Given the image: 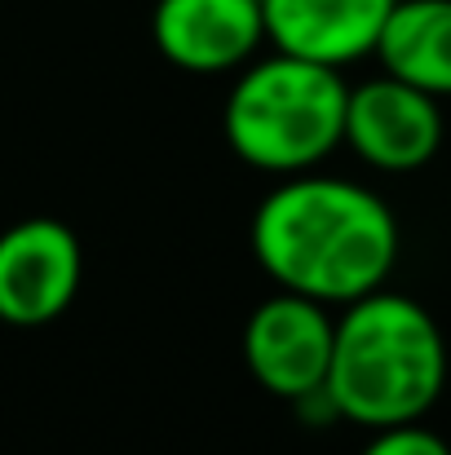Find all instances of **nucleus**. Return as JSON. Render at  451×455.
I'll list each match as a JSON object with an SVG mask.
<instances>
[{
  "mask_svg": "<svg viewBox=\"0 0 451 455\" xmlns=\"http://www.w3.org/2000/svg\"><path fill=\"white\" fill-rule=\"evenodd\" d=\"M253 257L284 288L323 305L376 292L399 257L394 212L345 177L288 172L253 212Z\"/></svg>",
  "mask_w": 451,
  "mask_h": 455,
  "instance_id": "nucleus-1",
  "label": "nucleus"
},
{
  "mask_svg": "<svg viewBox=\"0 0 451 455\" xmlns=\"http://www.w3.org/2000/svg\"><path fill=\"white\" fill-rule=\"evenodd\" d=\"M443 385L447 340L425 305L381 288L345 305L323 380L336 416L367 429L407 425L439 403Z\"/></svg>",
  "mask_w": 451,
  "mask_h": 455,
  "instance_id": "nucleus-2",
  "label": "nucleus"
},
{
  "mask_svg": "<svg viewBox=\"0 0 451 455\" xmlns=\"http://www.w3.org/2000/svg\"><path fill=\"white\" fill-rule=\"evenodd\" d=\"M345 80L336 67L275 53L253 62L226 98V142L262 172H305L345 142Z\"/></svg>",
  "mask_w": 451,
  "mask_h": 455,
  "instance_id": "nucleus-3",
  "label": "nucleus"
},
{
  "mask_svg": "<svg viewBox=\"0 0 451 455\" xmlns=\"http://www.w3.org/2000/svg\"><path fill=\"white\" fill-rule=\"evenodd\" d=\"M332 331L336 318L323 309V301L301 292H279L248 314L244 363L262 389L279 398H314L323 394L327 380Z\"/></svg>",
  "mask_w": 451,
  "mask_h": 455,
  "instance_id": "nucleus-4",
  "label": "nucleus"
},
{
  "mask_svg": "<svg viewBox=\"0 0 451 455\" xmlns=\"http://www.w3.org/2000/svg\"><path fill=\"white\" fill-rule=\"evenodd\" d=\"M85 252L71 226L53 217H27L0 235V318L13 327H40L67 314L80 292Z\"/></svg>",
  "mask_w": 451,
  "mask_h": 455,
  "instance_id": "nucleus-5",
  "label": "nucleus"
},
{
  "mask_svg": "<svg viewBox=\"0 0 451 455\" xmlns=\"http://www.w3.org/2000/svg\"><path fill=\"white\" fill-rule=\"evenodd\" d=\"M345 142L381 172H416L443 147L439 98L385 71L381 80L350 89Z\"/></svg>",
  "mask_w": 451,
  "mask_h": 455,
  "instance_id": "nucleus-6",
  "label": "nucleus"
},
{
  "mask_svg": "<svg viewBox=\"0 0 451 455\" xmlns=\"http://www.w3.org/2000/svg\"><path fill=\"white\" fill-rule=\"evenodd\" d=\"M155 49L195 76L244 67L266 40L262 0H159L150 18Z\"/></svg>",
  "mask_w": 451,
  "mask_h": 455,
  "instance_id": "nucleus-7",
  "label": "nucleus"
},
{
  "mask_svg": "<svg viewBox=\"0 0 451 455\" xmlns=\"http://www.w3.org/2000/svg\"><path fill=\"white\" fill-rule=\"evenodd\" d=\"M394 4L399 0H262V18L266 40L279 53L341 71L345 62L376 53Z\"/></svg>",
  "mask_w": 451,
  "mask_h": 455,
  "instance_id": "nucleus-8",
  "label": "nucleus"
},
{
  "mask_svg": "<svg viewBox=\"0 0 451 455\" xmlns=\"http://www.w3.org/2000/svg\"><path fill=\"white\" fill-rule=\"evenodd\" d=\"M376 58L390 76L451 98V0H399L381 27Z\"/></svg>",
  "mask_w": 451,
  "mask_h": 455,
  "instance_id": "nucleus-9",
  "label": "nucleus"
},
{
  "mask_svg": "<svg viewBox=\"0 0 451 455\" xmlns=\"http://www.w3.org/2000/svg\"><path fill=\"white\" fill-rule=\"evenodd\" d=\"M358 455H451V447L434 429H425L421 420H407V425L376 429V438Z\"/></svg>",
  "mask_w": 451,
  "mask_h": 455,
  "instance_id": "nucleus-10",
  "label": "nucleus"
}]
</instances>
